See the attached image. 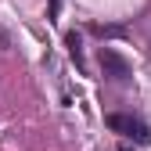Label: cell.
I'll use <instances>...</instances> for the list:
<instances>
[{
	"label": "cell",
	"instance_id": "7a4b0ae2",
	"mask_svg": "<svg viewBox=\"0 0 151 151\" xmlns=\"http://www.w3.org/2000/svg\"><path fill=\"white\" fill-rule=\"evenodd\" d=\"M101 68H104V76H111L115 83H126V79H129L126 58H122L119 50H111V47H101Z\"/></svg>",
	"mask_w": 151,
	"mask_h": 151
},
{
	"label": "cell",
	"instance_id": "3957f363",
	"mask_svg": "<svg viewBox=\"0 0 151 151\" xmlns=\"http://www.w3.org/2000/svg\"><path fill=\"white\" fill-rule=\"evenodd\" d=\"M65 47H68V54H72V61L79 65V68H86V58H83V40H79V36H76V32H68V36H65Z\"/></svg>",
	"mask_w": 151,
	"mask_h": 151
},
{
	"label": "cell",
	"instance_id": "277c9868",
	"mask_svg": "<svg viewBox=\"0 0 151 151\" xmlns=\"http://www.w3.org/2000/svg\"><path fill=\"white\" fill-rule=\"evenodd\" d=\"M93 32H97V36H122L126 29L122 25H93Z\"/></svg>",
	"mask_w": 151,
	"mask_h": 151
},
{
	"label": "cell",
	"instance_id": "5b68a950",
	"mask_svg": "<svg viewBox=\"0 0 151 151\" xmlns=\"http://www.w3.org/2000/svg\"><path fill=\"white\" fill-rule=\"evenodd\" d=\"M58 4H61V0H50V11H58Z\"/></svg>",
	"mask_w": 151,
	"mask_h": 151
},
{
	"label": "cell",
	"instance_id": "6da1fadb",
	"mask_svg": "<svg viewBox=\"0 0 151 151\" xmlns=\"http://www.w3.org/2000/svg\"><path fill=\"white\" fill-rule=\"evenodd\" d=\"M108 126L115 129V133H126V137H133L137 144H147V140H151L147 126H144L140 119H133V115H122V111H111V115H108Z\"/></svg>",
	"mask_w": 151,
	"mask_h": 151
}]
</instances>
